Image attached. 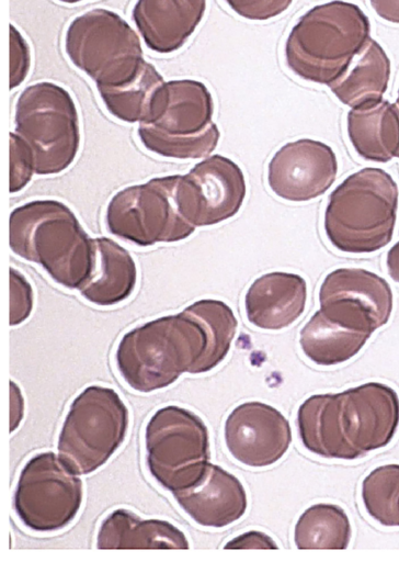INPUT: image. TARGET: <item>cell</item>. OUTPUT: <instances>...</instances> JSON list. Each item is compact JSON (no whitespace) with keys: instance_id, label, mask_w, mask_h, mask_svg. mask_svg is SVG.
Listing matches in <instances>:
<instances>
[{"instance_id":"obj_1","label":"cell","mask_w":399,"mask_h":562,"mask_svg":"<svg viewBox=\"0 0 399 562\" xmlns=\"http://www.w3.org/2000/svg\"><path fill=\"white\" fill-rule=\"evenodd\" d=\"M235 337L230 318L221 311L194 302L126 333L115 360L123 380L135 391L169 386L184 372L203 373L227 356Z\"/></svg>"},{"instance_id":"obj_2","label":"cell","mask_w":399,"mask_h":562,"mask_svg":"<svg viewBox=\"0 0 399 562\" xmlns=\"http://www.w3.org/2000/svg\"><path fill=\"white\" fill-rule=\"evenodd\" d=\"M297 426L303 445L312 453L354 460L391 441L399 426V396L379 382L315 394L299 406Z\"/></svg>"},{"instance_id":"obj_3","label":"cell","mask_w":399,"mask_h":562,"mask_svg":"<svg viewBox=\"0 0 399 562\" xmlns=\"http://www.w3.org/2000/svg\"><path fill=\"white\" fill-rule=\"evenodd\" d=\"M9 244L22 258L39 263L66 288L79 289L94 262V244L73 212L56 200H37L14 209Z\"/></svg>"},{"instance_id":"obj_4","label":"cell","mask_w":399,"mask_h":562,"mask_svg":"<svg viewBox=\"0 0 399 562\" xmlns=\"http://www.w3.org/2000/svg\"><path fill=\"white\" fill-rule=\"evenodd\" d=\"M369 38V21L354 3L341 0L319 4L292 29L285 58L300 78L329 85L349 67Z\"/></svg>"},{"instance_id":"obj_5","label":"cell","mask_w":399,"mask_h":562,"mask_svg":"<svg viewBox=\"0 0 399 562\" xmlns=\"http://www.w3.org/2000/svg\"><path fill=\"white\" fill-rule=\"evenodd\" d=\"M398 187L383 169L367 167L340 183L330 194L324 231L339 250L373 252L392 238Z\"/></svg>"},{"instance_id":"obj_6","label":"cell","mask_w":399,"mask_h":562,"mask_svg":"<svg viewBox=\"0 0 399 562\" xmlns=\"http://www.w3.org/2000/svg\"><path fill=\"white\" fill-rule=\"evenodd\" d=\"M15 133L32 149L35 172L53 175L71 165L79 149L76 104L69 92L53 82H37L20 94L14 113Z\"/></svg>"},{"instance_id":"obj_7","label":"cell","mask_w":399,"mask_h":562,"mask_svg":"<svg viewBox=\"0 0 399 562\" xmlns=\"http://www.w3.org/2000/svg\"><path fill=\"white\" fill-rule=\"evenodd\" d=\"M65 49L71 63L96 87L129 81L145 60L136 32L117 13L100 8L72 20L66 32Z\"/></svg>"},{"instance_id":"obj_8","label":"cell","mask_w":399,"mask_h":562,"mask_svg":"<svg viewBox=\"0 0 399 562\" xmlns=\"http://www.w3.org/2000/svg\"><path fill=\"white\" fill-rule=\"evenodd\" d=\"M128 411L110 387L90 385L71 403L58 437L60 458L78 474L103 465L123 443Z\"/></svg>"},{"instance_id":"obj_9","label":"cell","mask_w":399,"mask_h":562,"mask_svg":"<svg viewBox=\"0 0 399 562\" xmlns=\"http://www.w3.org/2000/svg\"><path fill=\"white\" fill-rule=\"evenodd\" d=\"M145 445L150 474L171 493L196 482L209 460L206 425L193 412L174 405L150 417Z\"/></svg>"},{"instance_id":"obj_10","label":"cell","mask_w":399,"mask_h":562,"mask_svg":"<svg viewBox=\"0 0 399 562\" xmlns=\"http://www.w3.org/2000/svg\"><path fill=\"white\" fill-rule=\"evenodd\" d=\"M176 180L178 175L153 178L118 191L106 210L110 232L139 246L189 237L196 226L178 210L174 200Z\"/></svg>"},{"instance_id":"obj_11","label":"cell","mask_w":399,"mask_h":562,"mask_svg":"<svg viewBox=\"0 0 399 562\" xmlns=\"http://www.w3.org/2000/svg\"><path fill=\"white\" fill-rule=\"evenodd\" d=\"M13 502L16 515L27 528L58 530L80 509L82 481L60 456L38 453L22 469Z\"/></svg>"},{"instance_id":"obj_12","label":"cell","mask_w":399,"mask_h":562,"mask_svg":"<svg viewBox=\"0 0 399 562\" xmlns=\"http://www.w3.org/2000/svg\"><path fill=\"white\" fill-rule=\"evenodd\" d=\"M246 180L231 159L214 155L178 175L174 200L180 214L194 226H208L233 216L246 196Z\"/></svg>"},{"instance_id":"obj_13","label":"cell","mask_w":399,"mask_h":562,"mask_svg":"<svg viewBox=\"0 0 399 562\" xmlns=\"http://www.w3.org/2000/svg\"><path fill=\"white\" fill-rule=\"evenodd\" d=\"M320 311L332 322L372 335L392 311V292L385 279L360 268L330 272L319 291Z\"/></svg>"},{"instance_id":"obj_14","label":"cell","mask_w":399,"mask_h":562,"mask_svg":"<svg viewBox=\"0 0 399 562\" xmlns=\"http://www.w3.org/2000/svg\"><path fill=\"white\" fill-rule=\"evenodd\" d=\"M224 436L230 454L252 468L277 462L292 441L288 420L262 402H246L233 408L225 422Z\"/></svg>"},{"instance_id":"obj_15","label":"cell","mask_w":399,"mask_h":562,"mask_svg":"<svg viewBox=\"0 0 399 562\" xmlns=\"http://www.w3.org/2000/svg\"><path fill=\"white\" fill-rule=\"evenodd\" d=\"M338 170L332 148L319 140L303 138L282 146L269 164L267 182L280 198L308 201L323 194Z\"/></svg>"},{"instance_id":"obj_16","label":"cell","mask_w":399,"mask_h":562,"mask_svg":"<svg viewBox=\"0 0 399 562\" xmlns=\"http://www.w3.org/2000/svg\"><path fill=\"white\" fill-rule=\"evenodd\" d=\"M213 112V98L203 82L171 80L155 94L148 119L142 124L176 138L220 136L212 121Z\"/></svg>"},{"instance_id":"obj_17","label":"cell","mask_w":399,"mask_h":562,"mask_svg":"<svg viewBox=\"0 0 399 562\" xmlns=\"http://www.w3.org/2000/svg\"><path fill=\"white\" fill-rule=\"evenodd\" d=\"M172 494L179 506L204 527H226L241 518L248 505L241 482L209 462L196 482Z\"/></svg>"},{"instance_id":"obj_18","label":"cell","mask_w":399,"mask_h":562,"mask_svg":"<svg viewBox=\"0 0 399 562\" xmlns=\"http://www.w3.org/2000/svg\"><path fill=\"white\" fill-rule=\"evenodd\" d=\"M205 9L206 0H137L133 19L151 50L169 54L184 45Z\"/></svg>"},{"instance_id":"obj_19","label":"cell","mask_w":399,"mask_h":562,"mask_svg":"<svg viewBox=\"0 0 399 562\" xmlns=\"http://www.w3.org/2000/svg\"><path fill=\"white\" fill-rule=\"evenodd\" d=\"M307 284L303 277L270 272L249 288L244 306L248 321L262 329L277 330L293 324L304 312Z\"/></svg>"},{"instance_id":"obj_20","label":"cell","mask_w":399,"mask_h":562,"mask_svg":"<svg viewBox=\"0 0 399 562\" xmlns=\"http://www.w3.org/2000/svg\"><path fill=\"white\" fill-rule=\"evenodd\" d=\"M347 135L356 153L367 160L387 162L399 157V106L381 99L352 108Z\"/></svg>"},{"instance_id":"obj_21","label":"cell","mask_w":399,"mask_h":562,"mask_svg":"<svg viewBox=\"0 0 399 562\" xmlns=\"http://www.w3.org/2000/svg\"><path fill=\"white\" fill-rule=\"evenodd\" d=\"M93 244V267L79 291L93 304H117L127 299L135 288V261L125 248L107 237L94 238Z\"/></svg>"},{"instance_id":"obj_22","label":"cell","mask_w":399,"mask_h":562,"mask_svg":"<svg viewBox=\"0 0 399 562\" xmlns=\"http://www.w3.org/2000/svg\"><path fill=\"white\" fill-rule=\"evenodd\" d=\"M98 549H189L185 535L172 524L159 519H141L119 508L101 524Z\"/></svg>"},{"instance_id":"obj_23","label":"cell","mask_w":399,"mask_h":562,"mask_svg":"<svg viewBox=\"0 0 399 562\" xmlns=\"http://www.w3.org/2000/svg\"><path fill=\"white\" fill-rule=\"evenodd\" d=\"M390 77V60L383 47L368 38L346 70L329 83L344 104L356 108L383 99Z\"/></svg>"},{"instance_id":"obj_24","label":"cell","mask_w":399,"mask_h":562,"mask_svg":"<svg viewBox=\"0 0 399 562\" xmlns=\"http://www.w3.org/2000/svg\"><path fill=\"white\" fill-rule=\"evenodd\" d=\"M371 335L343 327L317 311L300 330L299 344L319 366H334L353 358Z\"/></svg>"},{"instance_id":"obj_25","label":"cell","mask_w":399,"mask_h":562,"mask_svg":"<svg viewBox=\"0 0 399 562\" xmlns=\"http://www.w3.org/2000/svg\"><path fill=\"white\" fill-rule=\"evenodd\" d=\"M163 83L155 66L144 60L137 75L129 81L96 88L112 115L128 123H144L148 119L153 97Z\"/></svg>"},{"instance_id":"obj_26","label":"cell","mask_w":399,"mask_h":562,"mask_svg":"<svg viewBox=\"0 0 399 562\" xmlns=\"http://www.w3.org/2000/svg\"><path fill=\"white\" fill-rule=\"evenodd\" d=\"M351 524L345 512L335 504H315L298 518L294 541L298 549L344 550L351 539Z\"/></svg>"},{"instance_id":"obj_27","label":"cell","mask_w":399,"mask_h":562,"mask_svg":"<svg viewBox=\"0 0 399 562\" xmlns=\"http://www.w3.org/2000/svg\"><path fill=\"white\" fill-rule=\"evenodd\" d=\"M362 499L368 515L387 527H399V464L374 469L362 483Z\"/></svg>"},{"instance_id":"obj_28","label":"cell","mask_w":399,"mask_h":562,"mask_svg":"<svg viewBox=\"0 0 399 562\" xmlns=\"http://www.w3.org/2000/svg\"><path fill=\"white\" fill-rule=\"evenodd\" d=\"M35 172L34 156L27 143L16 133H10V192L24 188Z\"/></svg>"},{"instance_id":"obj_29","label":"cell","mask_w":399,"mask_h":562,"mask_svg":"<svg viewBox=\"0 0 399 562\" xmlns=\"http://www.w3.org/2000/svg\"><path fill=\"white\" fill-rule=\"evenodd\" d=\"M33 307V291L26 279L15 269H10V325L25 321Z\"/></svg>"},{"instance_id":"obj_30","label":"cell","mask_w":399,"mask_h":562,"mask_svg":"<svg viewBox=\"0 0 399 562\" xmlns=\"http://www.w3.org/2000/svg\"><path fill=\"white\" fill-rule=\"evenodd\" d=\"M239 15L249 20H269L283 13L293 0H225Z\"/></svg>"},{"instance_id":"obj_31","label":"cell","mask_w":399,"mask_h":562,"mask_svg":"<svg viewBox=\"0 0 399 562\" xmlns=\"http://www.w3.org/2000/svg\"><path fill=\"white\" fill-rule=\"evenodd\" d=\"M31 66L30 47L21 33L10 25V89L18 87Z\"/></svg>"},{"instance_id":"obj_32","label":"cell","mask_w":399,"mask_h":562,"mask_svg":"<svg viewBox=\"0 0 399 562\" xmlns=\"http://www.w3.org/2000/svg\"><path fill=\"white\" fill-rule=\"evenodd\" d=\"M225 549H277V546L266 533L248 531L230 540Z\"/></svg>"},{"instance_id":"obj_33","label":"cell","mask_w":399,"mask_h":562,"mask_svg":"<svg viewBox=\"0 0 399 562\" xmlns=\"http://www.w3.org/2000/svg\"><path fill=\"white\" fill-rule=\"evenodd\" d=\"M23 397L19 386L10 381V432L15 430L23 417Z\"/></svg>"},{"instance_id":"obj_34","label":"cell","mask_w":399,"mask_h":562,"mask_svg":"<svg viewBox=\"0 0 399 562\" xmlns=\"http://www.w3.org/2000/svg\"><path fill=\"white\" fill-rule=\"evenodd\" d=\"M374 11L381 19L399 23V0H369Z\"/></svg>"},{"instance_id":"obj_35","label":"cell","mask_w":399,"mask_h":562,"mask_svg":"<svg viewBox=\"0 0 399 562\" xmlns=\"http://www.w3.org/2000/svg\"><path fill=\"white\" fill-rule=\"evenodd\" d=\"M387 268L391 279L399 282V241L387 254Z\"/></svg>"},{"instance_id":"obj_36","label":"cell","mask_w":399,"mask_h":562,"mask_svg":"<svg viewBox=\"0 0 399 562\" xmlns=\"http://www.w3.org/2000/svg\"><path fill=\"white\" fill-rule=\"evenodd\" d=\"M59 1L65 2V3H76V2H79L82 0H59Z\"/></svg>"},{"instance_id":"obj_37","label":"cell","mask_w":399,"mask_h":562,"mask_svg":"<svg viewBox=\"0 0 399 562\" xmlns=\"http://www.w3.org/2000/svg\"><path fill=\"white\" fill-rule=\"evenodd\" d=\"M396 104L399 106V90H398V98H397Z\"/></svg>"}]
</instances>
